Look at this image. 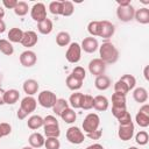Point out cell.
<instances>
[{"label":"cell","instance_id":"1","mask_svg":"<svg viewBox=\"0 0 149 149\" xmlns=\"http://www.w3.org/2000/svg\"><path fill=\"white\" fill-rule=\"evenodd\" d=\"M99 55L105 64H114L119 59V50L112 42H104L99 47Z\"/></svg>","mask_w":149,"mask_h":149},{"label":"cell","instance_id":"2","mask_svg":"<svg viewBox=\"0 0 149 149\" xmlns=\"http://www.w3.org/2000/svg\"><path fill=\"white\" fill-rule=\"evenodd\" d=\"M99 125H100L99 115L97 113H88L83 121V130L86 134L92 133V132L99 129Z\"/></svg>","mask_w":149,"mask_h":149},{"label":"cell","instance_id":"3","mask_svg":"<svg viewBox=\"0 0 149 149\" xmlns=\"http://www.w3.org/2000/svg\"><path fill=\"white\" fill-rule=\"evenodd\" d=\"M65 58L69 63H78L81 58V48H80V44L77 43V42H72L69 44L68 47V50L65 52Z\"/></svg>","mask_w":149,"mask_h":149},{"label":"cell","instance_id":"4","mask_svg":"<svg viewBox=\"0 0 149 149\" xmlns=\"http://www.w3.org/2000/svg\"><path fill=\"white\" fill-rule=\"evenodd\" d=\"M58 98L56 97V94L52 92V91H49V90H44L42 92L38 93V97H37V102L44 107V108H52V106L55 105L56 100Z\"/></svg>","mask_w":149,"mask_h":149},{"label":"cell","instance_id":"5","mask_svg":"<svg viewBox=\"0 0 149 149\" xmlns=\"http://www.w3.org/2000/svg\"><path fill=\"white\" fill-rule=\"evenodd\" d=\"M65 136H66V140L72 144H80L85 140V135H84L83 130L78 127H74V126L68 128Z\"/></svg>","mask_w":149,"mask_h":149},{"label":"cell","instance_id":"6","mask_svg":"<svg viewBox=\"0 0 149 149\" xmlns=\"http://www.w3.org/2000/svg\"><path fill=\"white\" fill-rule=\"evenodd\" d=\"M30 16L34 21H36L37 23L45 20L47 19V8L45 5L42 2H37L34 3V6L30 8Z\"/></svg>","mask_w":149,"mask_h":149},{"label":"cell","instance_id":"7","mask_svg":"<svg viewBox=\"0 0 149 149\" xmlns=\"http://www.w3.org/2000/svg\"><path fill=\"white\" fill-rule=\"evenodd\" d=\"M135 121L142 128H146L149 126V105L148 104H144L140 107L139 112L135 115Z\"/></svg>","mask_w":149,"mask_h":149},{"label":"cell","instance_id":"8","mask_svg":"<svg viewBox=\"0 0 149 149\" xmlns=\"http://www.w3.org/2000/svg\"><path fill=\"white\" fill-rule=\"evenodd\" d=\"M134 14H135V8L129 5L126 7H119L116 9V16L121 22H129L134 19Z\"/></svg>","mask_w":149,"mask_h":149},{"label":"cell","instance_id":"9","mask_svg":"<svg viewBox=\"0 0 149 149\" xmlns=\"http://www.w3.org/2000/svg\"><path fill=\"white\" fill-rule=\"evenodd\" d=\"M19 59H20V63H21L22 66H24V68H31V66H34L36 64L37 56H36V54L33 50H29L28 49V50H24L23 52H21Z\"/></svg>","mask_w":149,"mask_h":149},{"label":"cell","instance_id":"10","mask_svg":"<svg viewBox=\"0 0 149 149\" xmlns=\"http://www.w3.org/2000/svg\"><path fill=\"white\" fill-rule=\"evenodd\" d=\"M88 71L91 74L98 77L105 73L106 71V64L100 59V58H93L88 63Z\"/></svg>","mask_w":149,"mask_h":149},{"label":"cell","instance_id":"11","mask_svg":"<svg viewBox=\"0 0 149 149\" xmlns=\"http://www.w3.org/2000/svg\"><path fill=\"white\" fill-rule=\"evenodd\" d=\"M134 135V123L133 121L126 125H119L118 136L121 141H129Z\"/></svg>","mask_w":149,"mask_h":149},{"label":"cell","instance_id":"12","mask_svg":"<svg viewBox=\"0 0 149 149\" xmlns=\"http://www.w3.org/2000/svg\"><path fill=\"white\" fill-rule=\"evenodd\" d=\"M36 106H37V100L34 97H30V95L24 97L20 102V109L22 112H24L27 115L33 113L36 109Z\"/></svg>","mask_w":149,"mask_h":149},{"label":"cell","instance_id":"13","mask_svg":"<svg viewBox=\"0 0 149 149\" xmlns=\"http://www.w3.org/2000/svg\"><path fill=\"white\" fill-rule=\"evenodd\" d=\"M115 33V27L112 22L107 20L100 21V31H99V37L102 38H109L114 35Z\"/></svg>","mask_w":149,"mask_h":149},{"label":"cell","instance_id":"14","mask_svg":"<svg viewBox=\"0 0 149 149\" xmlns=\"http://www.w3.org/2000/svg\"><path fill=\"white\" fill-rule=\"evenodd\" d=\"M80 48L81 50H84L85 52L87 54H93L94 51L98 50L99 48V43H98V40L95 37H85L83 41H81V44H80Z\"/></svg>","mask_w":149,"mask_h":149},{"label":"cell","instance_id":"15","mask_svg":"<svg viewBox=\"0 0 149 149\" xmlns=\"http://www.w3.org/2000/svg\"><path fill=\"white\" fill-rule=\"evenodd\" d=\"M38 42V37H37V34L33 30H27V31H23V36H22V40H21V44L24 47V48H31L34 47L36 43Z\"/></svg>","mask_w":149,"mask_h":149},{"label":"cell","instance_id":"16","mask_svg":"<svg viewBox=\"0 0 149 149\" xmlns=\"http://www.w3.org/2000/svg\"><path fill=\"white\" fill-rule=\"evenodd\" d=\"M22 88H23V91L27 95L33 97L34 94L37 93V91L40 88V85H38L37 80H35V79H27V80H24V83L22 85Z\"/></svg>","mask_w":149,"mask_h":149},{"label":"cell","instance_id":"17","mask_svg":"<svg viewBox=\"0 0 149 149\" xmlns=\"http://www.w3.org/2000/svg\"><path fill=\"white\" fill-rule=\"evenodd\" d=\"M108 105H109V101L108 99L105 97V95H95L93 97V108L99 111V112H104L108 108Z\"/></svg>","mask_w":149,"mask_h":149},{"label":"cell","instance_id":"18","mask_svg":"<svg viewBox=\"0 0 149 149\" xmlns=\"http://www.w3.org/2000/svg\"><path fill=\"white\" fill-rule=\"evenodd\" d=\"M44 141H45L44 136H43L41 133H37V132L30 134V136H29V139H28L29 146H30L31 148H34V149H35V148H42V147L44 146Z\"/></svg>","mask_w":149,"mask_h":149},{"label":"cell","instance_id":"19","mask_svg":"<svg viewBox=\"0 0 149 149\" xmlns=\"http://www.w3.org/2000/svg\"><path fill=\"white\" fill-rule=\"evenodd\" d=\"M111 79L106 74H101V76H98L95 77V80H94V86L95 88H98L99 91H106L107 88H109L111 86Z\"/></svg>","mask_w":149,"mask_h":149},{"label":"cell","instance_id":"20","mask_svg":"<svg viewBox=\"0 0 149 149\" xmlns=\"http://www.w3.org/2000/svg\"><path fill=\"white\" fill-rule=\"evenodd\" d=\"M134 19L141 24H148L149 23V9L147 7H142L135 10Z\"/></svg>","mask_w":149,"mask_h":149},{"label":"cell","instance_id":"21","mask_svg":"<svg viewBox=\"0 0 149 149\" xmlns=\"http://www.w3.org/2000/svg\"><path fill=\"white\" fill-rule=\"evenodd\" d=\"M5 104L6 105H14L20 99V92L15 88H9L5 91Z\"/></svg>","mask_w":149,"mask_h":149},{"label":"cell","instance_id":"22","mask_svg":"<svg viewBox=\"0 0 149 149\" xmlns=\"http://www.w3.org/2000/svg\"><path fill=\"white\" fill-rule=\"evenodd\" d=\"M22 36H23V30L17 27L10 28L8 31V41L10 43H20L22 40Z\"/></svg>","mask_w":149,"mask_h":149},{"label":"cell","instance_id":"23","mask_svg":"<svg viewBox=\"0 0 149 149\" xmlns=\"http://www.w3.org/2000/svg\"><path fill=\"white\" fill-rule=\"evenodd\" d=\"M133 98L136 102L143 104L148 100V91L144 87H136L133 91Z\"/></svg>","mask_w":149,"mask_h":149},{"label":"cell","instance_id":"24","mask_svg":"<svg viewBox=\"0 0 149 149\" xmlns=\"http://www.w3.org/2000/svg\"><path fill=\"white\" fill-rule=\"evenodd\" d=\"M52 29H54L52 21H51L50 19H48V17H47L45 20H43V21H41V22L37 23V30H38L41 34H43V35L50 34V33L52 31Z\"/></svg>","mask_w":149,"mask_h":149},{"label":"cell","instance_id":"25","mask_svg":"<svg viewBox=\"0 0 149 149\" xmlns=\"http://www.w3.org/2000/svg\"><path fill=\"white\" fill-rule=\"evenodd\" d=\"M59 116L62 118V120H63L65 123H73V122L76 121V119H77L76 112H74V109L71 108V107L65 108V109L62 112V114H61Z\"/></svg>","mask_w":149,"mask_h":149},{"label":"cell","instance_id":"26","mask_svg":"<svg viewBox=\"0 0 149 149\" xmlns=\"http://www.w3.org/2000/svg\"><path fill=\"white\" fill-rule=\"evenodd\" d=\"M27 126H28V128H30L33 130H36V129L43 127V118L40 115H31L27 121Z\"/></svg>","mask_w":149,"mask_h":149},{"label":"cell","instance_id":"27","mask_svg":"<svg viewBox=\"0 0 149 149\" xmlns=\"http://www.w3.org/2000/svg\"><path fill=\"white\" fill-rule=\"evenodd\" d=\"M56 43L59 47H66L71 43V36L68 31H59L56 35Z\"/></svg>","mask_w":149,"mask_h":149},{"label":"cell","instance_id":"28","mask_svg":"<svg viewBox=\"0 0 149 149\" xmlns=\"http://www.w3.org/2000/svg\"><path fill=\"white\" fill-rule=\"evenodd\" d=\"M81 99H83V93L80 92H74L70 95L69 98V105L71 106V108L73 109H77V108H80V105H81Z\"/></svg>","mask_w":149,"mask_h":149},{"label":"cell","instance_id":"29","mask_svg":"<svg viewBox=\"0 0 149 149\" xmlns=\"http://www.w3.org/2000/svg\"><path fill=\"white\" fill-rule=\"evenodd\" d=\"M65 84H66L68 88L71 90V91H78V90L83 86V81L76 79V78H74L73 76H71V74H69V76L66 77Z\"/></svg>","mask_w":149,"mask_h":149},{"label":"cell","instance_id":"30","mask_svg":"<svg viewBox=\"0 0 149 149\" xmlns=\"http://www.w3.org/2000/svg\"><path fill=\"white\" fill-rule=\"evenodd\" d=\"M68 107H69V102H68L65 99L59 98V99L56 100L55 105L52 106V112H54L56 115L59 116V115L62 114V112H63L65 108H68Z\"/></svg>","mask_w":149,"mask_h":149},{"label":"cell","instance_id":"31","mask_svg":"<svg viewBox=\"0 0 149 149\" xmlns=\"http://www.w3.org/2000/svg\"><path fill=\"white\" fill-rule=\"evenodd\" d=\"M44 135L47 137H57L61 135L59 125H51V126H43Z\"/></svg>","mask_w":149,"mask_h":149},{"label":"cell","instance_id":"32","mask_svg":"<svg viewBox=\"0 0 149 149\" xmlns=\"http://www.w3.org/2000/svg\"><path fill=\"white\" fill-rule=\"evenodd\" d=\"M0 52H2V54L6 55V56L13 55V52H14V47H13V44H12L8 40L1 38V40H0Z\"/></svg>","mask_w":149,"mask_h":149},{"label":"cell","instance_id":"33","mask_svg":"<svg viewBox=\"0 0 149 149\" xmlns=\"http://www.w3.org/2000/svg\"><path fill=\"white\" fill-rule=\"evenodd\" d=\"M13 10L17 16H24L29 12V6H28V3L26 1H17L16 6H15V8Z\"/></svg>","mask_w":149,"mask_h":149},{"label":"cell","instance_id":"34","mask_svg":"<svg viewBox=\"0 0 149 149\" xmlns=\"http://www.w3.org/2000/svg\"><path fill=\"white\" fill-rule=\"evenodd\" d=\"M112 106L115 107H126V95L114 92L112 95Z\"/></svg>","mask_w":149,"mask_h":149},{"label":"cell","instance_id":"35","mask_svg":"<svg viewBox=\"0 0 149 149\" xmlns=\"http://www.w3.org/2000/svg\"><path fill=\"white\" fill-rule=\"evenodd\" d=\"M74 12V6L71 1L64 0L62 1V15L63 16H71Z\"/></svg>","mask_w":149,"mask_h":149},{"label":"cell","instance_id":"36","mask_svg":"<svg viewBox=\"0 0 149 149\" xmlns=\"http://www.w3.org/2000/svg\"><path fill=\"white\" fill-rule=\"evenodd\" d=\"M87 31L88 34L94 37V36H99V31H100V21H91L87 24Z\"/></svg>","mask_w":149,"mask_h":149},{"label":"cell","instance_id":"37","mask_svg":"<svg viewBox=\"0 0 149 149\" xmlns=\"http://www.w3.org/2000/svg\"><path fill=\"white\" fill-rule=\"evenodd\" d=\"M44 147L45 149H59L61 142L57 137H47L44 141Z\"/></svg>","mask_w":149,"mask_h":149},{"label":"cell","instance_id":"38","mask_svg":"<svg viewBox=\"0 0 149 149\" xmlns=\"http://www.w3.org/2000/svg\"><path fill=\"white\" fill-rule=\"evenodd\" d=\"M80 108H83L85 111H88V109L93 108V97L90 95V94H83Z\"/></svg>","mask_w":149,"mask_h":149},{"label":"cell","instance_id":"39","mask_svg":"<svg viewBox=\"0 0 149 149\" xmlns=\"http://www.w3.org/2000/svg\"><path fill=\"white\" fill-rule=\"evenodd\" d=\"M135 141L137 144L140 146H146L149 141V135L146 130H140L136 135H135Z\"/></svg>","mask_w":149,"mask_h":149},{"label":"cell","instance_id":"40","mask_svg":"<svg viewBox=\"0 0 149 149\" xmlns=\"http://www.w3.org/2000/svg\"><path fill=\"white\" fill-rule=\"evenodd\" d=\"M71 76H73L76 79H78L80 81H84V79L86 77V71L83 66H76V68H73V70L71 72Z\"/></svg>","mask_w":149,"mask_h":149},{"label":"cell","instance_id":"41","mask_svg":"<svg viewBox=\"0 0 149 149\" xmlns=\"http://www.w3.org/2000/svg\"><path fill=\"white\" fill-rule=\"evenodd\" d=\"M120 80L123 81V83L127 85V87L129 88V91L133 90V88L135 87V85H136V79H135V77H134L133 74H123V76L120 78Z\"/></svg>","mask_w":149,"mask_h":149},{"label":"cell","instance_id":"42","mask_svg":"<svg viewBox=\"0 0 149 149\" xmlns=\"http://www.w3.org/2000/svg\"><path fill=\"white\" fill-rule=\"evenodd\" d=\"M49 10L54 15H62V1H51L49 3Z\"/></svg>","mask_w":149,"mask_h":149},{"label":"cell","instance_id":"43","mask_svg":"<svg viewBox=\"0 0 149 149\" xmlns=\"http://www.w3.org/2000/svg\"><path fill=\"white\" fill-rule=\"evenodd\" d=\"M114 92H116V93H121V94H127L128 92H129V88L127 87V85L123 83V81H121L120 79L114 84Z\"/></svg>","mask_w":149,"mask_h":149},{"label":"cell","instance_id":"44","mask_svg":"<svg viewBox=\"0 0 149 149\" xmlns=\"http://www.w3.org/2000/svg\"><path fill=\"white\" fill-rule=\"evenodd\" d=\"M12 132V126L7 122H1L0 123V139L9 135Z\"/></svg>","mask_w":149,"mask_h":149},{"label":"cell","instance_id":"45","mask_svg":"<svg viewBox=\"0 0 149 149\" xmlns=\"http://www.w3.org/2000/svg\"><path fill=\"white\" fill-rule=\"evenodd\" d=\"M126 112H127V108L126 107H115V106H112V114L116 119L121 118Z\"/></svg>","mask_w":149,"mask_h":149},{"label":"cell","instance_id":"46","mask_svg":"<svg viewBox=\"0 0 149 149\" xmlns=\"http://www.w3.org/2000/svg\"><path fill=\"white\" fill-rule=\"evenodd\" d=\"M51 125H58V120L54 115H47L43 118V126H51Z\"/></svg>","mask_w":149,"mask_h":149},{"label":"cell","instance_id":"47","mask_svg":"<svg viewBox=\"0 0 149 149\" xmlns=\"http://www.w3.org/2000/svg\"><path fill=\"white\" fill-rule=\"evenodd\" d=\"M118 121H119V125H126V123L132 122L130 113H129V112H126L121 118H119V119H118Z\"/></svg>","mask_w":149,"mask_h":149},{"label":"cell","instance_id":"48","mask_svg":"<svg viewBox=\"0 0 149 149\" xmlns=\"http://www.w3.org/2000/svg\"><path fill=\"white\" fill-rule=\"evenodd\" d=\"M86 135H87V137L91 139V140H99V139L102 136V130L97 129V130H94V132H92V133H87Z\"/></svg>","mask_w":149,"mask_h":149},{"label":"cell","instance_id":"49","mask_svg":"<svg viewBox=\"0 0 149 149\" xmlns=\"http://www.w3.org/2000/svg\"><path fill=\"white\" fill-rule=\"evenodd\" d=\"M17 1L16 0H3L2 1V5L6 7V8H9V9H14L15 6H16Z\"/></svg>","mask_w":149,"mask_h":149},{"label":"cell","instance_id":"50","mask_svg":"<svg viewBox=\"0 0 149 149\" xmlns=\"http://www.w3.org/2000/svg\"><path fill=\"white\" fill-rule=\"evenodd\" d=\"M116 3H118V6H119V7H126V6H129V5H132L129 0H123V1H121V0H118V1H116Z\"/></svg>","mask_w":149,"mask_h":149},{"label":"cell","instance_id":"51","mask_svg":"<svg viewBox=\"0 0 149 149\" xmlns=\"http://www.w3.org/2000/svg\"><path fill=\"white\" fill-rule=\"evenodd\" d=\"M16 116H17V119H20V120H23V119H26L28 115L24 113V112H22L20 108L17 109V113H16Z\"/></svg>","mask_w":149,"mask_h":149},{"label":"cell","instance_id":"52","mask_svg":"<svg viewBox=\"0 0 149 149\" xmlns=\"http://www.w3.org/2000/svg\"><path fill=\"white\" fill-rule=\"evenodd\" d=\"M86 149H105V148H104L100 143H93V144L86 147Z\"/></svg>","mask_w":149,"mask_h":149},{"label":"cell","instance_id":"53","mask_svg":"<svg viewBox=\"0 0 149 149\" xmlns=\"http://www.w3.org/2000/svg\"><path fill=\"white\" fill-rule=\"evenodd\" d=\"M5 90H2L1 87H0V106H2V105H5Z\"/></svg>","mask_w":149,"mask_h":149},{"label":"cell","instance_id":"54","mask_svg":"<svg viewBox=\"0 0 149 149\" xmlns=\"http://www.w3.org/2000/svg\"><path fill=\"white\" fill-rule=\"evenodd\" d=\"M5 30H6V23L2 19H0V34L5 33Z\"/></svg>","mask_w":149,"mask_h":149},{"label":"cell","instance_id":"55","mask_svg":"<svg viewBox=\"0 0 149 149\" xmlns=\"http://www.w3.org/2000/svg\"><path fill=\"white\" fill-rule=\"evenodd\" d=\"M148 70H149V66L147 65V66L144 68V71H143V74H144V78H146V80H149V76H148Z\"/></svg>","mask_w":149,"mask_h":149},{"label":"cell","instance_id":"56","mask_svg":"<svg viewBox=\"0 0 149 149\" xmlns=\"http://www.w3.org/2000/svg\"><path fill=\"white\" fill-rule=\"evenodd\" d=\"M3 16H5V9H3V7L0 6V19H2Z\"/></svg>","mask_w":149,"mask_h":149},{"label":"cell","instance_id":"57","mask_svg":"<svg viewBox=\"0 0 149 149\" xmlns=\"http://www.w3.org/2000/svg\"><path fill=\"white\" fill-rule=\"evenodd\" d=\"M22 149H34V148H31V147H30V146H29V147H23V148H22Z\"/></svg>","mask_w":149,"mask_h":149},{"label":"cell","instance_id":"58","mask_svg":"<svg viewBox=\"0 0 149 149\" xmlns=\"http://www.w3.org/2000/svg\"><path fill=\"white\" fill-rule=\"evenodd\" d=\"M128 149H139V148H136V147H129Z\"/></svg>","mask_w":149,"mask_h":149}]
</instances>
